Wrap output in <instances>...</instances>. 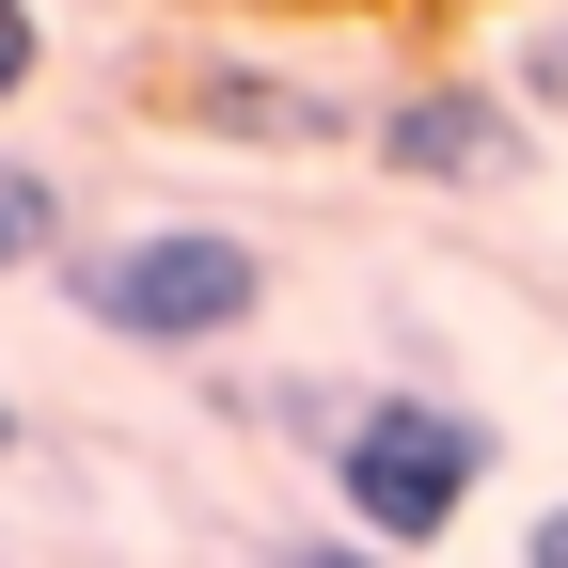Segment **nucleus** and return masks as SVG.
Masks as SVG:
<instances>
[{
    "instance_id": "f257e3e1",
    "label": "nucleus",
    "mask_w": 568,
    "mask_h": 568,
    "mask_svg": "<svg viewBox=\"0 0 568 568\" xmlns=\"http://www.w3.org/2000/svg\"><path fill=\"white\" fill-rule=\"evenodd\" d=\"M489 458H506V443H489L458 395H347V410H332V506H347V537L395 552V568L474 521Z\"/></svg>"
},
{
    "instance_id": "f03ea898",
    "label": "nucleus",
    "mask_w": 568,
    "mask_h": 568,
    "mask_svg": "<svg viewBox=\"0 0 568 568\" xmlns=\"http://www.w3.org/2000/svg\"><path fill=\"white\" fill-rule=\"evenodd\" d=\"M63 301H80L111 347H237L268 316V253L222 237V222H142V237L63 253Z\"/></svg>"
},
{
    "instance_id": "7ed1b4c3",
    "label": "nucleus",
    "mask_w": 568,
    "mask_h": 568,
    "mask_svg": "<svg viewBox=\"0 0 568 568\" xmlns=\"http://www.w3.org/2000/svg\"><path fill=\"white\" fill-rule=\"evenodd\" d=\"M379 159L426 174V190H489V174H521V111L489 80H426V95L379 111Z\"/></svg>"
},
{
    "instance_id": "20e7f679",
    "label": "nucleus",
    "mask_w": 568,
    "mask_h": 568,
    "mask_svg": "<svg viewBox=\"0 0 568 568\" xmlns=\"http://www.w3.org/2000/svg\"><path fill=\"white\" fill-rule=\"evenodd\" d=\"M0 268H63V190L32 159H0Z\"/></svg>"
},
{
    "instance_id": "39448f33",
    "label": "nucleus",
    "mask_w": 568,
    "mask_h": 568,
    "mask_svg": "<svg viewBox=\"0 0 568 568\" xmlns=\"http://www.w3.org/2000/svg\"><path fill=\"white\" fill-rule=\"evenodd\" d=\"M48 80V17H32V0H0V111H17Z\"/></svg>"
},
{
    "instance_id": "423d86ee",
    "label": "nucleus",
    "mask_w": 568,
    "mask_h": 568,
    "mask_svg": "<svg viewBox=\"0 0 568 568\" xmlns=\"http://www.w3.org/2000/svg\"><path fill=\"white\" fill-rule=\"evenodd\" d=\"M268 568H395V552H364V537H284Z\"/></svg>"
},
{
    "instance_id": "0eeeda50",
    "label": "nucleus",
    "mask_w": 568,
    "mask_h": 568,
    "mask_svg": "<svg viewBox=\"0 0 568 568\" xmlns=\"http://www.w3.org/2000/svg\"><path fill=\"white\" fill-rule=\"evenodd\" d=\"M521 568H568V506H552V521H537V537H521Z\"/></svg>"
},
{
    "instance_id": "6e6552de",
    "label": "nucleus",
    "mask_w": 568,
    "mask_h": 568,
    "mask_svg": "<svg viewBox=\"0 0 568 568\" xmlns=\"http://www.w3.org/2000/svg\"><path fill=\"white\" fill-rule=\"evenodd\" d=\"M0 458H17V395H0Z\"/></svg>"
}]
</instances>
